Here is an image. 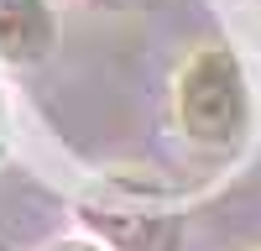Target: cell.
Returning <instances> with one entry per match:
<instances>
[{
  "label": "cell",
  "instance_id": "1",
  "mask_svg": "<svg viewBox=\"0 0 261 251\" xmlns=\"http://www.w3.org/2000/svg\"><path fill=\"white\" fill-rule=\"evenodd\" d=\"M172 110H178V126L193 146H209V152L235 146L251 131V84H246L241 58L220 42L199 47L178 73Z\"/></svg>",
  "mask_w": 261,
  "mask_h": 251
},
{
  "label": "cell",
  "instance_id": "2",
  "mask_svg": "<svg viewBox=\"0 0 261 251\" xmlns=\"http://www.w3.org/2000/svg\"><path fill=\"white\" fill-rule=\"evenodd\" d=\"M58 42V16L47 0H0V58L42 63Z\"/></svg>",
  "mask_w": 261,
  "mask_h": 251
}]
</instances>
